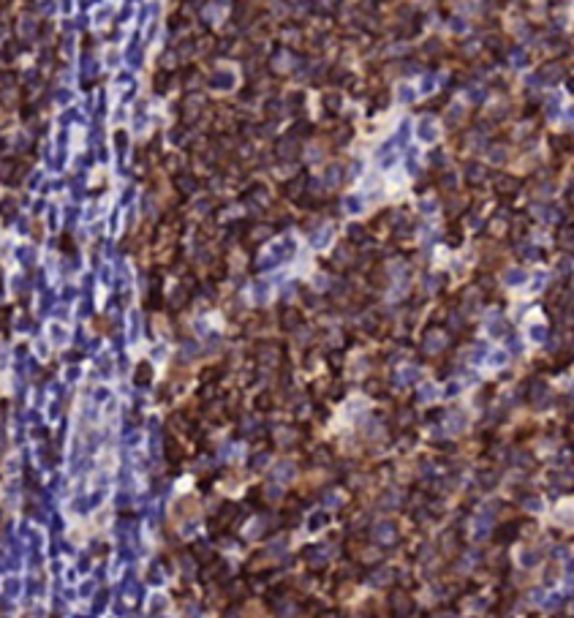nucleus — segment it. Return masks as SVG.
Instances as JSON below:
<instances>
[{
    "label": "nucleus",
    "instance_id": "obj_1",
    "mask_svg": "<svg viewBox=\"0 0 574 618\" xmlns=\"http://www.w3.org/2000/svg\"><path fill=\"white\" fill-rule=\"evenodd\" d=\"M321 618H340V616H338V613H324Z\"/></svg>",
    "mask_w": 574,
    "mask_h": 618
}]
</instances>
